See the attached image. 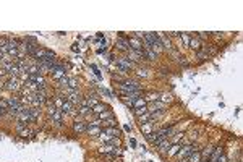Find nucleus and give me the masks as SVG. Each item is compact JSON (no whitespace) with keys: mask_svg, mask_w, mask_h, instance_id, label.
<instances>
[{"mask_svg":"<svg viewBox=\"0 0 243 162\" xmlns=\"http://www.w3.org/2000/svg\"><path fill=\"white\" fill-rule=\"evenodd\" d=\"M114 138H118V130L115 127L114 128H106L104 131L99 133V139L102 143H109L110 139H114Z\"/></svg>","mask_w":243,"mask_h":162,"instance_id":"1","label":"nucleus"},{"mask_svg":"<svg viewBox=\"0 0 243 162\" xmlns=\"http://www.w3.org/2000/svg\"><path fill=\"white\" fill-rule=\"evenodd\" d=\"M3 88H5L7 91H13V92H16V91H20V89L23 88V83L20 81V78H8L7 83L3 84Z\"/></svg>","mask_w":243,"mask_h":162,"instance_id":"2","label":"nucleus"},{"mask_svg":"<svg viewBox=\"0 0 243 162\" xmlns=\"http://www.w3.org/2000/svg\"><path fill=\"white\" fill-rule=\"evenodd\" d=\"M49 115H50L52 122H54L57 127H60V125H62L63 113H62V110H60V109H55L54 106H49Z\"/></svg>","mask_w":243,"mask_h":162,"instance_id":"3","label":"nucleus"},{"mask_svg":"<svg viewBox=\"0 0 243 162\" xmlns=\"http://www.w3.org/2000/svg\"><path fill=\"white\" fill-rule=\"evenodd\" d=\"M120 89L123 91V92H136V91H141L136 81H123V83L120 84Z\"/></svg>","mask_w":243,"mask_h":162,"instance_id":"4","label":"nucleus"},{"mask_svg":"<svg viewBox=\"0 0 243 162\" xmlns=\"http://www.w3.org/2000/svg\"><path fill=\"white\" fill-rule=\"evenodd\" d=\"M65 92H67V96H65V101L71 102L73 106H75V104H81V96H80L78 89H75V91H65Z\"/></svg>","mask_w":243,"mask_h":162,"instance_id":"5","label":"nucleus"},{"mask_svg":"<svg viewBox=\"0 0 243 162\" xmlns=\"http://www.w3.org/2000/svg\"><path fill=\"white\" fill-rule=\"evenodd\" d=\"M86 131L89 133L91 136H99L101 133V122H92L86 125Z\"/></svg>","mask_w":243,"mask_h":162,"instance_id":"6","label":"nucleus"},{"mask_svg":"<svg viewBox=\"0 0 243 162\" xmlns=\"http://www.w3.org/2000/svg\"><path fill=\"white\" fill-rule=\"evenodd\" d=\"M128 52V59H130V62H141L143 59H144V54H143V50L141 52H138V50H133V49H128L127 50Z\"/></svg>","mask_w":243,"mask_h":162,"instance_id":"7","label":"nucleus"},{"mask_svg":"<svg viewBox=\"0 0 243 162\" xmlns=\"http://www.w3.org/2000/svg\"><path fill=\"white\" fill-rule=\"evenodd\" d=\"M99 151L102 152V154H106V156H117V152H118L117 148L114 144H110V143H109V144H102Z\"/></svg>","mask_w":243,"mask_h":162,"instance_id":"8","label":"nucleus"},{"mask_svg":"<svg viewBox=\"0 0 243 162\" xmlns=\"http://www.w3.org/2000/svg\"><path fill=\"white\" fill-rule=\"evenodd\" d=\"M193 151H196V148H194V146H191V144H188V146L180 148V151L177 152V154H178V157H182V159H183V157H188Z\"/></svg>","mask_w":243,"mask_h":162,"instance_id":"9","label":"nucleus"},{"mask_svg":"<svg viewBox=\"0 0 243 162\" xmlns=\"http://www.w3.org/2000/svg\"><path fill=\"white\" fill-rule=\"evenodd\" d=\"M60 110H62V113H70V115H75V106H73L71 102H68V101L63 102V106L60 107Z\"/></svg>","mask_w":243,"mask_h":162,"instance_id":"10","label":"nucleus"},{"mask_svg":"<svg viewBox=\"0 0 243 162\" xmlns=\"http://www.w3.org/2000/svg\"><path fill=\"white\" fill-rule=\"evenodd\" d=\"M86 125H88V123H86V122H83V120H75V123H73V130L76 131V133H83V131H86Z\"/></svg>","mask_w":243,"mask_h":162,"instance_id":"11","label":"nucleus"},{"mask_svg":"<svg viewBox=\"0 0 243 162\" xmlns=\"http://www.w3.org/2000/svg\"><path fill=\"white\" fill-rule=\"evenodd\" d=\"M117 65L122 68V71H127V70H130L133 66V63L130 62V60H125V59H117Z\"/></svg>","mask_w":243,"mask_h":162,"instance_id":"12","label":"nucleus"},{"mask_svg":"<svg viewBox=\"0 0 243 162\" xmlns=\"http://www.w3.org/2000/svg\"><path fill=\"white\" fill-rule=\"evenodd\" d=\"M170 146H172V143L169 141V139H164V141H161L157 144V148H159V152H162V154H165L167 151L170 149Z\"/></svg>","mask_w":243,"mask_h":162,"instance_id":"13","label":"nucleus"},{"mask_svg":"<svg viewBox=\"0 0 243 162\" xmlns=\"http://www.w3.org/2000/svg\"><path fill=\"white\" fill-rule=\"evenodd\" d=\"M52 76H54V80H62L63 78V76H65V66L63 65H60L59 66V68H55L54 71H52Z\"/></svg>","mask_w":243,"mask_h":162,"instance_id":"14","label":"nucleus"},{"mask_svg":"<svg viewBox=\"0 0 243 162\" xmlns=\"http://www.w3.org/2000/svg\"><path fill=\"white\" fill-rule=\"evenodd\" d=\"M128 44L132 45L130 49H133V50H138V52H141V50H143V49H141V42H139L138 37H132V39L128 41Z\"/></svg>","mask_w":243,"mask_h":162,"instance_id":"15","label":"nucleus"},{"mask_svg":"<svg viewBox=\"0 0 243 162\" xmlns=\"http://www.w3.org/2000/svg\"><path fill=\"white\" fill-rule=\"evenodd\" d=\"M222 154H224V152H222V148H214V149H212V154L209 156L211 162H216V160H217Z\"/></svg>","mask_w":243,"mask_h":162,"instance_id":"16","label":"nucleus"},{"mask_svg":"<svg viewBox=\"0 0 243 162\" xmlns=\"http://www.w3.org/2000/svg\"><path fill=\"white\" fill-rule=\"evenodd\" d=\"M141 130H143V133L147 136V135H151L153 133V123H149V122H144V123H141Z\"/></svg>","mask_w":243,"mask_h":162,"instance_id":"17","label":"nucleus"},{"mask_svg":"<svg viewBox=\"0 0 243 162\" xmlns=\"http://www.w3.org/2000/svg\"><path fill=\"white\" fill-rule=\"evenodd\" d=\"M117 47H118V49H122V50H128L130 49V44H128V41L118 37V39H117Z\"/></svg>","mask_w":243,"mask_h":162,"instance_id":"18","label":"nucleus"},{"mask_svg":"<svg viewBox=\"0 0 243 162\" xmlns=\"http://www.w3.org/2000/svg\"><path fill=\"white\" fill-rule=\"evenodd\" d=\"M28 115H29V120H36L39 117V110L36 107H28Z\"/></svg>","mask_w":243,"mask_h":162,"instance_id":"19","label":"nucleus"},{"mask_svg":"<svg viewBox=\"0 0 243 162\" xmlns=\"http://www.w3.org/2000/svg\"><path fill=\"white\" fill-rule=\"evenodd\" d=\"M188 162H201V154L198 151H193L188 156Z\"/></svg>","mask_w":243,"mask_h":162,"instance_id":"20","label":"nucleus"},{"mask_svg":"<svg viewBox=\"0 0 243 162\" xmlns=\"http://www.w3.org/2000/svg\"><path fill=\"white\" fill-rule=\"evenodd\" d=\"M99 122H101V120H99ZM115 123H117V122H115L114 118H109V120H102L101 125H104V128H114Z\"/></svg>","mask_w":243,"mask_h":162,"instance_id":"21","label":"nucleus"},{"mask_svg":"<svg viewBox=\"0 0 243 162\" xmlns=\"http://www.w3.org/2000/svg\"><path fill=\"white\" fill-rule=\"evenodd\" d=\"M89 113H91V109H89V107H86V106H80V109H78V115L86 117V115H89Z\"/></svg>","mask_w":243,"mask_h":162,"instance_id":"22","label":"nucleus"},{"mask_svg":"<svg viewBox=\"0 0 243 162\" xmlns=\"http://www.w3.org/2000/svg\"><path fill=\"white\" fill-rule=\"evenodd\" d=\"M133 107L135 109H141V107H146V101L144 99H136V101H133Z\"/></svg>","mask_w":243,"mask_h":162,"instance_id":"23","label":"nucleus"},{"mask_svg":"<svg viewBox=\"0 0 243 162\" xmlns=\"http://www.w3.org/2000/svg\"><path fill=\"white\" fill-rule=\"evenodd\" d=\"M99 118H101V122H102V120H109V118H114V115H112V112H109V110H104L102 113H99Z\"/></svg>","mask_w":243,"mask_h":162,"instance_id":"24","label":"nucleus"},{"mask_svg":"<svg viewBox=\"0 0 243 162\" xmlns=\"http://www.w3.org/2000/svg\"><path fill=\"white\" fill-rule=\"evenodd\" d=\"M68 80H70V78H68L67 75H65L62 80H59V86H60L62 89H67V86H68Z\"/></svg>","mask_w":243,"mask_h":162,"instance_id":"25","label":"nucleus"},{"mask_svg":"<svg viewBox=\"0 0 243 162\" xmlns=\"http://www.w3.org/2000/svg\"><path fill=\"white\" fill-rule=\"evenodd\" d=\"M63 102H65V99L62 96H57V97H55V101H54V107L55 109H60L63 106Z\"/></svg>","mask_w":243,"mask_h":162,"instance_id":"26","label":"nucleus"},{"mask_svg":"<svg viewBox=\"0 0 243 162\" xmlns=\"http://www.w3.org/2000/svg\"><path fill=\"white\" fill-rule=\"evenodd\" d=\"M104 110H106V109H104V106H102V104H96V106L91 109V112H94L96 115H99V113H102Z\"/></svg>","mask_w":243,"mask_h":162,"instance_id":"27","label":"nucleus"},{"mask_svg":"<svg viewBox=\"0 0 243 162\" xmlns=\"http://www.w3.org/2000/svg\"><path fill=\"white\" fill-rule=\"evenodd\" d=\"M212 149H214V148H212V146H209V148H206V149H204L203 152H199V154H201V157L208 159V157H209V156L212 154Z\"/></svg>","mask_w":243,"mask_h":162,"instance_id":"28","label":"nucleus"},{"mask_svg":"<svg viewBox=\"0 0 243 162\" xmlns=\"http://www.w3.org/2000/svg\"><path fill=\"white\" fill-rule=\"evenodd\" d=\"M143 54L147 55V59H149V60H154V59H156V52H154L153 49H144Z\"/></svg>","mask_w":243,"mask_h":162,"instance_id":"29","label":"nucleus"},{"mask_svg":"<svg viewBox=\"0 0 243 162\" xmlns=\"http://www.w3.org/2000/svg\"><path fill=\"white\" fill-rule=\"evenodd\" d=\"M180 144H173V146H170V149H169V156H175L177 154V152H178L180 151Z\"/></svg>","mask_w":243,"mask_h":162,"instance_id":"30","label":"nucleus"},{"mask_svg":"<svg viewBox=\"0 0 243 162\" xmlns=\"http://www.w3.org/2000/svg\"><path fill=\"white\" fill-rule=\"evenodd\" d=\"M190 47H193V49H199V47H201V41L199 39H190Z\"/></svg>","mask_w":243,"mask_h":162,"instance_id":"31","label":"nucleus"},{"mask_svg":"<svg viewBox=\"0 0 243 162\" xmlns=\"http://www.w3.org/2000/svg\"><path fill=\"white\" fill-rule=\"evenodd\" d=\"M138 118H139V122H141V123H144V122H149V120H151V113H149V112H146V113H143V115H139Z\"/></svg>","mask_w":243,"mask_h":162,"instance_id":"32","label":"nucleus"},{"mask_svg":"<svg viewBox=\"0 0 243 162\" xmlns=\"http://www.w3.org/2000/svg\"><path fill=\"white\" fill-rule=\"evenodd\" d=\"M159 99L162 101V104L164 102H172V96H170V94H162V96H159Z\"/></svg>","mask_w":243,"mask_h":162,"instance_id":"33","label":"nucleus"},{"mask_svg":"<svg viewBox=\"0 0 243 162\" xmlns=\"http://www.w3.org/2000/svg\"><path fill=\"white\" fill-rule=\"evenodd\" d=\"M20 135L26 138V136H31V135H34V131H31V130H28V128H23V130L20 131Z\"/></svg>","mask_w":243,"mask_h":162,"instance_id":"34","label":"nucleus"},{"mask_svg":"<svg viewBox=\"0 0 243 162\" xmlns=\"http://www.w3.org/2000/svg\"><path fill=\"white\" fill-rule=\"evenodd\" d=\"M147 112V107H141V109H136V115L139 117V115H143V113H146Z\"/></svg>","mask_w":243,"mask_h":162,"instance_id":"35","label":"nucleus"},{"mask_svg":"<svg viewBox=\"0 0 243 162\" xmlns=\"http://www.w3.org/2000/svg\"><path fill=\"white\" fill-rule=\"evenodd\" d=\"M180 39H182V41H183L186 45H190V37L186 36V34H182V36H180Z\"/></svg>","mask_w":243,"mask_h":162,"instance_id":"36","label":"nucleus"},{"mask_svg":"<svg viewBox=\"0 0 243 162\" xmlns=\"http://www.w3.org/2000/svg\"><path fill=\"white\" fill-rule=\"evenodd\" d=\"M157 99H159V94H149L146 97V101H157Z\"/></svg>","mask_w":243,"mask_h":162,"instance_id":"37","label":"nucleus"},{"mask_svg":"<svg viewBox=\"0 0 243 162\" xmlns=\"http://www.w3.org/2000/svg\"><path fill=\"white\" fill-rule=\"evenodd\" d=\"M182 136H183V135H175V138L172 139V143H175V144H178V139H180Z\"/></svg>","mask_w":243,"mask_h":162,"instance_id":"38","label":"nucleus"},{"mask_svg":"<svg viewBox=\"0 0 243 162\" xmlns=\"http://www.w3.org/2000/svg\"><path fill=\"white\" fill-rule=\"evenodd\" d=\"M216 162H227V157H225V156H224V154H222V156H220V157H219V159L216 160Z\"/></svg>","mask_w":243,"mask_h":162,"instance_id":"39","label":"nucleus"},{"mask_svg":"<svg viewBox=\"0 0 243 162\" xmlns=\"http://www.w3.org/2000/svg\"><path fill=\"white\" fill-rule=\"evenodd\" d=\"M198 57H199V59H206V57H208V52H199Z\"/></svg>","mask_w":243,"mask_h":162,"instance_id":"40","label":"nucleus"},{"mask_svg":"<svg viewBox=\"0 0 243 162\" xmlns=\"http://www.w3.org/2000/svg\"><path fill=\"white\" fill-rule=\"evenodd\" d=\"M138 75H139V76H147V71H146V70H139Z\"/></svg>","mask_w":243,"mask_h":162,"instance_id":"41","label":"nucleus"},{"mask_svg":"<svg viewBox=\"0 0 243 162\" xmlns=\"http://www.w3.org/2000/svg\"><path fill=\"white\" fill-rule=\"evenodd\" d=\"M182 162H188V160H182Z\"/></svg>","mask_w":243,"mask_h":162,"instance_id":"42","label":"nucleus"}]
</instances>
